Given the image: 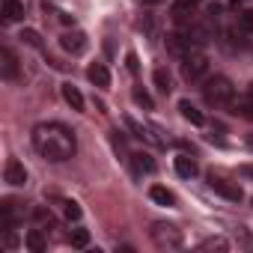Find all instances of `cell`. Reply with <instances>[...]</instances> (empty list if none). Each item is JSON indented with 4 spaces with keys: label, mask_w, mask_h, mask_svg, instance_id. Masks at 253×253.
Returning a JSON list of instances; mask_svg holds the SVG:
<instances>
[{
    "label": "cell",
    "mask_w": 253,
    "mask_h": 253,
    "mask_svg": "<svg viewBox=\"0 0 253 253\" xmlns=\"http://www.w3.org/2000/svg\"><path fill=\"white\" fill-rule=\"evenodd\" d=\"M0 60H3V63H0V72H3V81H18L21 78V69H18V57H15V51L12 48H3V51H0Z\"/></svg>",
    "instance_id": "obj_9"
},
{
    "label": "cell",
    "mask_w": 253,
    "mask_h": 253,
    "mask_svg": "<svg viewBox=\"0 0 253 253\" xmlns=\"http://www.w3.org/2000/svg\"><path fill=\"white\" fill-rule=\"evenodd\" d=\"M131 95H134V101H137L143 110H155V101H152V95H149L143 86H134V89H131Z\"/></svg>",
    "instance_id": "obj_24"
},
{
    "label": "cell",
    "mask_w": 253,
    "mask_h": 253,
    "mask_svg": "<svg viewBox=\"0 0 253 253\" xmlns=\"http://www.w3.org/2000/svg\"><path fill=\"white\" fill-rule=\"evenodd\" d=\"M3 182L12 185V188H21L27 185V170L18 158H6V167H3Z\"/></svg>",
    "instance_id": "obj_7"
},
{
    "label": "cell",
    "mask_w": 253,
    "mask_h": 253,
    "mask_svg": "<svg viewBox=\"0 0 253 253\" xmlns=\"http://www.w3.org/2000/svg\"><path fill=\"white\" fill-rule=\"evenodd\" d=\"M149 235H152L158 250H179L182 247V232L176 226H170V223H152Z\"/></svg>",
    "instance_id": "obj_4"
},
{
    "label": "cell",
    "mask_w": 253,
    "mask_h": 253,
    "mask_svg": "<svg viewBox=\"0 0 253 253\" xmlns=\"http://www.w3.org/2000/svg\"><path fill=\"white\" fill-rule=\"evenodd\" d=\"M86 45H89V39H86V33H81V30H66V33L60 36V48H63L66 54H72V57L84 54Z\"/></svg>",
    "instance_id": "obj_5"
},
{
    "label": "cell",
    "mask_w": 253,
    "mask_h": 253,
    "mask_svg": "<svg viewBox=\"0 0 253 253\" xmlns=\"http://www.w3.org/2000/svg\"><path fill=\"white\" fill-rule=\"evenodd\" d=\"M229 110H232L238 119H247V122H253V92L247 89L244 95H238V98L229 104Z\"/></svg>",
    "instance_id": "obj_11"
},
{
    "label": "cell",
    "mask_w": 253,
    "mask_h": 253,
    "mask_svg": "<svg viewBox=\"0 0 253 253\" xmlns=\"http://www.w3.org/2000/svg\"><path fill=\"white\" fill-rule=\"evenodd\" d=\"M60 21H63L66 27H69V24H75V18H72V15H66V12H60Z\"/></svg>",
    "instance_id": "obj_32"
},
{
    "label": "cell",
    "mask_w": 253,
    "mask_h": 253,
    "mask_svg": "<svg viewBox=\"0 0 253 253\" xmlns=\"http://www.w3.org/2000/svg\"><path fill=\"white\" fill-rule=\"evenodd\" d=\"M30 140H33V149L51 164H63L78 152L75 131L66 128L63 122H39L30 134Z\"/></svg>",
    "instance_id": "obj_1"
},
{
    "label": "cell",
    "mask_w": 253,
    "mask_h": 253,
    "mask_svg": "<svg viewBox=\"0 0 253 253\" xmlns=\"http://www.w3.org/2000/svg\"><path fill=\"white\" fill-rule=\"evenodd\" d=\"M191 3H203V0H191Z\"/></svg>",
    "instance_id": "obj_34"
},
{
    "label": "cell",
    "mask_w": 253,
    "mask_h": 253,
    "mask_svg": "<svg viewBox=\"0 0 253 253\" xmlns=\"http://www.w3.org/2000/svg\"><path fill=\"white\" fill-rule=\"evenodd\" d=\"M21 42H27L30 48H39V51H45V42H42V36H39L33 27H24V30H21Z\"/></svg>",
    "instance_id": "obj_23"
},
{
    "label": "cell",
    "mask_w": 253,
    "mask_h": 253,
    "mask_svg": "<svg viewBox=\"0 0 253 253\" xmlns=\"http://www.w3.org/2000/svg\"><path fill=\"white\" fill-rule=\"evenodd\" d=\"M149 200H152V203H158V206H176L173 191H167L164 185H152V188H149Z\"/></svg>",
    "instance_id": "obj_19"
},
{
    "label": "cell",
    "mask_w": 253,
    "mask_h": 253,
    "mask_svg": "<svg viewBox=\"0 0 253 253\" xmlns=\"http://www.w3.org/2000/svg\"><path fill=\"white\" fill-rule=\"evenodd\" d=\"M247 146H250V149H253V134H250V137H247Z\"/></svg>",
    "instance_id": "obj_33"
},
{
    "label": "cell",
    "mask_w": 253,
    "mask_h": 253,
    "mask_svg": "<svg viewBox=\"0 0 253 253\" xmlns=\"http://www.w3.org/2000/svg\"><path fill=\"white\" fill-rule=\"evenodd\" d=\"M238 173H241L244 179H253V164H241V167H238Z\"/></svg>",
    "instance_id": "obj_30"
},
{
    "label": "cell",
    "mask_w": 253,
    "mask_h": 253,
    "mask_svg": "<svg viewBox=\"0 0 253 253\" xmlns=\"http://www.w3.org/2000/svg\"><path fill=\"white\" fill-rule=\"evenodd\" d=\"M125 128H128V131H131V137H137V140H146V143L164 146V140H161V137H155V128H146V125H140L134 116H125Z\"/></svg>",
    "instance_id": "obj_8"
},
{
    "label": "cell",
    "mask_w": 253,
    "mask_h": 253,
    "mask_svg": "<svg viewBox=\"0 0 253 253\" xmlns=\"http://www.w3.org/2000/svg\"><path fill=\"white\" fill-rule=\"evenodd\" d=\"M125 66H128V72H131V75H137V72H140V63H137V54H134V51L125 54Z\"/></svg>",
    "instance_id": "obj_29"
},
{
    "label": "cell",
    "mask_w": 253,
    "mask_h": 253,
    "mask_svg": "<svg viewBox=\"0 0 253 253\" xmlns=\"http://www.w3.org/2000/svg\"><path fill=\"white\" fill-rule=\"evenodd\" d=\"M24 244H27V250H30V253H45V247H48V241H45L42 229H27Z\"/></svg>",
    "instance_id": "obj_17"
},
{
    "label": "cell",
    "mask_w": 253,
    "mask_h": 253,
    "mask_svg": "<svg viewBox=\"0 0 253 253\" xmlns=\"http://www.w3.org/2000/svg\"><path fill=\"white\" fill-rule=\"evenodd\" d=\"M235 21H238V27H241L244 33H250V36H253V12H250V9H247V12H238V18H235Z\"/></svg>",
    "instance_id": "obj_26"
},
{
    "label": "cell",
    "mask_w": 253,
    "mask_h": 253,
    "mask_svg": "<svg viewBox=\"0 0 253 253\" xmlns=\"http://www.w3.org/2000/svg\"><path fill=\"white\" fill-rule=\"evenodd\" d=\"M226 247H229L226 238H209V241L200 244V250H226Z\"/></svg>",
    "instance_id": "obj_28"
},
{
    "label": "cell",
    "mask_w": 253,
    "mask_h": 253,
    "mask_svg": "<svg viewBox=\"0 0 253 253\" xmlns=\"http://www.w3.org/2000/svg\"><path fill=\"white\" fill-rule=\"evenodd\" d=\"M250 203H253V200H250Z\"/></svg>",
    "instance_id": "obj_35"
},
{
    "label": "cell",
    "mask_w": 253,
    "mask_h": 253,
    "mask_svg": "<svg viewBox=\"0 0 253 253\" xmlns=\"http://www.w3.org/2000/svg\"><path fill=\"white\" fill-rule=\"evenodd\" d=\"M3 18L9 24H15V21L24 18V3H21V0H3Z\"/></svg>",
    "instance_id": "obj_20"
},
{
    "label": "cell",
    "mask_w": 253,
    "mask_h": 253,
    "mask_svg": "<svg viewBox=\"0 0 253 253\" xmlns=\"http://www.w3.org/2000/svg\"><path fill=\"white\" fill-rule=\"evenodd\" d=\"M173 170H176V176H182V179H194V176H197V161H194L191 155H179V158H173Z\"/></svg>",
    "instance_id": "obj_16"
},
{
    "label": "cell",
    "mask_w": 253,
    "mask_h": 253,
    "mask_svg": "<svg viewBox=\"0 0 253 253\" xmlns=\"http://www.w3.org/2000/svg\"><path fill=\"white\" fill-rule=\"evenodd\" d=\"M223 39H226V51H229V54H235V51H241V48L247 45L250 33H244V30L238 27V21H232V24L223 30Z\"/></svg>",
    "instance_id": "obj_10"
},
{
    "label": "cell",
    "mask_w": 253,
    "mask_h": 253,
    "mask_svg": "<svg viewBox=\"0 0 253 253\" xmlns=\"http://www.w3.org/2000/svg\"><path fill=\"white\" fill-rule=\"evenodd\" d=\"M209 188H211L217 197L229 200V203H241V197H244V191H241L235 182H226V179H217V176H209Z\"/></svg>",
    "instance_id": "obj_6"
},
{
    "label": "cell",
    "mask_w": 253,
    "mask_h": 253,
    "mask_svg": "<svg viewBox=\"0 0 253 253\" xmlns=\"http://www.w3.org/2000/svg\"><path fill=\"white\" fill-rule=\"evenodd\" d=\"M203 98H206V104L209 107H229L232 101H235V86H232V81L229 78H223V75H214V78H209L206 84H203Z\"/></svg>",
    "instance_id": "obj_2"
},
{
    "label": "cell",
    "mask_w": 253,
    "mask_h": 253,
    "mask_svg": "<svg viewBox=\"0 0 253 253\" xmlns=\"http://www.w3.org/2000/svg\"><path fill=\"white\" fill-rule=\"evenodd\" d=\"M194 6H197V3H191V0H176V3H173V12H170L173 21L182 24V27L191 24V21H194Z\"/></svg>",
    "instance_id": "obj_12"
},
{
    "label": "cell",
    "mask_w": 253,
    "mask_h": 253,
    "mask_svg": "<svg viewBox=\"0 0 253 253\" xmlns=\"http://www.w3.org/2000/svg\"><path fill=\"white\" fill-rule=\"evenodd\" d=\"M140 6H161V3H167V0H137Z\"/></svg>",
    "instance_id": "obj_31"
},
{
    "label": "cell",
    "mask_w": 253,
    "mask_h": 253,
    "mask_svg": "<svg viewBox=\"0 0 253 253\" xmlns=\"http://www.w3.org/2000/svg\"><path fill=\"white\" fill-rule=\"evenodd\" d=\"M179 113H182V116H185V119H188L191 125H203V122H206L203 110H197V107H194V104H191L188 98H182V101H179Z\"/></svg>",
    "instance_id": "obj_18"
},
{
    "label": "cell",
    "mask_w": 253,
    "mask_h": 253,
    "mask_svg": "<svg viewBox=\"0 0 253 253\" xmlns=\"http://www.w3.org/2000/svg\"><path fill=\"white\" fill-rule=\"evenodd\" d=\"M206 72H209V57H206L200 48H191L188 54H182V78H185L188 84L203 81Z\"/></svg>",
    "instance_id": "obj_3"
},
{
    "label": "cell",
    "mask_w": 253,
    "mask_h": 253,
    "mask_svg": "<svg viewBox=\"0 0 253 253\" xmlns=\"http://www.w3.org/2000/svg\"><path fill=\"white\" fill-rule=\"evenodd\" d=\"M152 84H155V86H158V92H164V95L173 89V84H170V72H167L164 66H158V69L152 72Z\"/></svg>",
    "instance_id": "obj_21"
},
{
    "label": "cell",
    "mask_w": 253,
    "mask_h": 253,
    "mask_svg": "<svg viewBox=\"0 0 253 253\" xmlns=\"http://www.w3.org/2000/svg\"><path fill=\"white\" fill-rule=\"evenodd\" d=\"M69 241H72V247H86L89 244V232L86 229H72Z\"/></svg>",
    "instance_id": "obj_25"
},
{
    "label": "cell",
    "mask_w": 253,
    "mask_h": 253,
    "mask_svg": "<svg viewBox=\"0 0 253 253\" xmlns=\"http://www.w3.org/2000/svg\"><path fill=\"white\" fill-rule=\"evenodd\" d=\"M60 89H63V98H66V104H69L72 110H78V113H81V110L86 107V101H84V92H81L75 84H63Z\"/></svg>",
    "instance_id": "obj_14"
},
{
    "label": "cell",
    "mask_w": 253,
    "mask_h": 253,
    "mask_svg": "<svg viewBox=\"0 0 253 253\" xmlns=\"http://www.w3.org/2000/svg\"><path fill=\"white\" fill-rule=\"evenodd\" d=\"M33 220H36V223H39V226H48V229H51V226H54V223H57V220H54V214H51V209H48V206H36V209H33Z\"/></svg>",
    "instance_id": "obj_22"
},
{
    "label": "cell",
    "mask_w": 253,
    "mask_h": 253,
    "mask_svg": "<svg viewBox=\"0 0 253 253\" xmlns=\"http://www.w3.org/2000/svg\"><path fill=\"white\" fill-rule=\"evenodd\" d=\"M128 161H131V167H134L137 176H143V173H155V158H152L149 152H134Z\"/></svg>",
    "instance_id": "obj_15"
},
{
    "label": "cell",
    "mask_w": 253,
    "mask_h": 253,
    "mask_svg": "<svg viewBox=\"0 0 253 253\" xmlns=\"http://www.w3.org/2000/svg\"><path fill=\"white\" fill-rule=\"evenodd\" d=\"M63 211H66V217H69V220H81V214H84V211H81V206H78V203H72V200H66V203H63Z\"/></svg>",
    "instance_id": "obj_27"
},
{
    "label": "cell",
    "mask_w": 253,
    "mask_h": 253,
    "mask_svg": "<svg viewBox=\"0 0 253 253\" xmlns=\"http://www.w3.org/2000/svg\"><path fill=\"white\" fill-rule=\"evenodd\" d=\"M86 78H89L98 89H107V86H110V72H107L104 63H92V66L86 69Z\"/></svg>",
    "instance_id": "obj_13"
}]
</instances>
